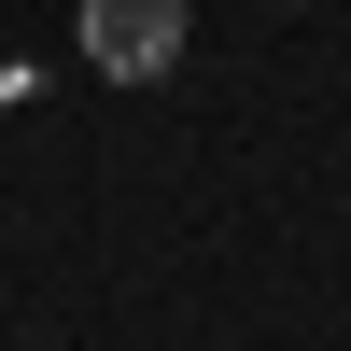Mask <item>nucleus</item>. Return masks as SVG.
Returning <instances> with one entry per match:
<instances>
[{
	"instance_id": "1",
	"label": "nucleus",
	"mask_w": 351,
	"mask_h": 351,
	"mask_svg": "<svg viewBox=\"0 0 351 351\" xmlns=\"http://www.w3.org/2000/svg\"><path fill=\"white\" fill-rule=\"evenodd\" d=\"M71 28H84V71H112V84L183 71V0H71Z\"/></svg>"
}]
</instances>
